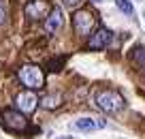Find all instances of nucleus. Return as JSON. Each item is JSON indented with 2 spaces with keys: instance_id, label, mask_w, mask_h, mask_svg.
<instances>
[{
  "instance_id": "nucleus-1",
  "label": "nucleus",
  "mask_w": 145,
  "mask_h": 139,
  "mask_svg": "<svg viewBox=\"0 0 145 139\" xmlns=\"http://www.w3.org/2000/svg\"><path fill=\"white\" fill-rule=\"evenodd\" d=\"M94 105L98 109H103L105 113H118L126 107V101L115 90H98L94 94Z\"/></svg>"
},
{
  "instance_id": "nucleus-2",
  "label": "nucleus",
  "mask_w": 145,
  "mask_h": 139,
  "mask_svg": "<svg viewBox=\"0 0 145 139\" xmlns=\"http://www.w3.org/2000/svg\"><path fill=\"white\" fill-rule=\"evenodd\" d=\"M17 77H19V81H22L28 90H39V88H43V84H45V75H43V71L39 67H34V64H26V67H22L19 73H17Z\"/></svg>"
},
{
  "instance_id": "nucleus-3",
  "label": "nucleus",
  "mask_w": 145,
  "mask_h": 139,
  "mask_svg": "<svg viewBox=\"0 0 145 139\" xmlns=\"http://www.w3.org/2000/svg\"><path fill=\"white\" fill-rule=\"evenodd\" d=\"M0 124L5 126V128L13 130V133H19V130H26L28 128V120L24 118V113L19 109H5V111L0 113Z\"/></svg>"
},
{
  "instance_id": "nucleus-4",
  "label": "nucleus",
  "mask_w": 145,
  "mask_h": 139,
  "mask_svg": "<svg viewBox=\"0 0 145 139\" xmlns=\"http://www.w3.org/2000/svg\"><path fill=\"white\" fill-rule=\"evenodd\" d=\"M94 22H96V17L90 9H81L72 15V28H75V32L79 36H90L92 28H94Z\"/></svg>"
},
{
  "instance_id": "nucleus-5",
  "label": "nucleus",
  "mask_w": 145,
  "mask_h": 139,
  "mask_svg": "<svg viewBox=\"0 0 145 139\" xmlns=\"http://www.w3.org/2000/svg\"><path fill=\"white\" fill-rule=\"evenodd\" d=\"M15 107L19 109L22 113H34L36 107H39V96L34 94V90H24L15 96Z\"/></svg>"
},
{
  "instance_id": "nucleus-6",
  "label": "nucleus",
  "mask_w": 145,
  "mask_h": 139,
  "mask_svg": "<svg viewBox=\"0 0 145 139\" xmlns=\"http://www.w3.org/2000/svg\"><path fill=\"white\" fill-rule=\"evenodd\" d=\"M54 7L49 5V0H30L26 5V17L30 19H43L51 13Z\"/></svg>"
},
{
  "instance_id": "nucleus-7",
  "label": "nucleus",
  "mask_w": 145,
  "mask_h": 139,
  "mask_svg": "<svg viewBox=\"0 0 145 139\" xmlns=\"http://www.w3.org/2000/svg\"><path fill=\"white\" fill-rule=\"evenodd\" d=\"M109 43H111V30H107V28L100 26V28H96V30L90 34L88 47H90L92 51H98V49H105Z\"/></svg>"
},
{
  "instance_id": "nucleus-8",
  "label": "nucleus",
  "mask_w": 145,
  "mask_h": 139,
  "mask_svg": "<svg viewBox=\"0 0 145 139\" xmlns=\"http://www.w3.org/2000/svg\"><path fill=\"white\" fill-rule=\"evenodd\" d=\"M62 24H64L62 9H60V7H54L51 13L45 17V32L47 34H54V32H58L60 28H62Z\"/></svg>"
},
{
  "instance_id": "nucleus-9",
  "label": "nucleus",
  "mask_w": 145,
  "mask_h": 139,
  "mask_svg": "<svg viewBox=\"0 0 145 139\" xmlns=\"http://www.w3.org/2000/svg\"><path fill=\"white\" fill-rule=\"evenodd\" d=\"M105 126H107L105 120H94V118H79V120H75V128L83 130V133H92V130L105 128Z\"/></svg>"
},
{
  "instance_id": "nucleus-10",
  "label": "nucleus",
  "mask_w": 145,
  "mask_h": 139,
  "mask_svg": "<svg viewBox=\"0 0 145 139\" xmlns=\"http://www.w3.org/2000/svg\"><path fill=\"white\" fill-rule=\"evenodd\" d=\"M60 103H62V96H60V94H49V96H45V99L41 101V105L45 109H56Z\"/></svg>"
},
{
  "instance_id": "nucleus-11",
  "label": "nucleus",
  "mask_w": 145,
  "mask_h": 139,
  "mask_svg": "<svg viewBox=\"0 0 145 139\" xmlns=\"http://www.w3.org/2000/svg\"><path fill=\"white\" fill-rule=\"evenodd\" d=\"M132 60H135L141 69H145V47H137V49H132Z\"/></svg>"
},
{
  "instance_id": "nucleus-12",
  "label": "nucleus",
  "mask_w": 145,
  "mask_h": 139,
  "mask_svg": "<svg viewBox=\"0 0 145 139\" xmlns=\"http://www.w3.org/2000/svg\"><path fill=\"white\" fill-rule=\"evenodd\" d=\"M115 7H118L122 13H126V15H132V13H135V7H132L130 0H115Z\"/></svg>"
},
{
  "instance_id": "nucleus-13",
  "label": "nucleus",
  "mask_w": 145,
  "mask_h": 139,
  "mask_svg": "<svg viewBox=\"0 0 145 139\" xmlns=\"http://www.w3.org/2000/svg\"><path fill=\"white\" fill-rule=\"evenodd\" d=\"M64 64V58H58V60H49V64H47V67H49V71H60V67H62Z\"/></svg>"
},
{
  "instance_id": "nucleus-14",
  "label": "nucleus",
  "mask_w": 145,
  "mask_h": 139,
  "mask_svg": "<svg viewBox=\"0 0 145 139\" xmlns=\"http://www.w3.org/2000/svg\"><path fill=\"white\" fill-rule=\"evenodd\" d=\"M7 22V2L5 0H0V26Z\"/></svg>"
},
{
  "instance_id": "nucleus-15",
  "label": "nucleus",
  "mask_w": 145,
  "mask_h": 139,
  "mask_svg": "<svg viewBox=\"0 0 145 139\" xmlns=\"http://www.w3.org/2000/svg\"><path fill=\"white\" fill-rule=\"evenodd\" d=\"M64 2V7H68V9H75V7H79L83 2V0H62Z\"/></svg>"
},
{
  "instance_id": "nucleus-16",
  "label": "nucleus",
  "mask_w": 145,
  "mask_h": 139,
  "mask_svg": "<svg viewBox=\"0 0 145 139\" xmlns=\"http://www.w3.org/2000/svg\"><path fill=\"white\" fill-rule=\"evenodd\" d=\"M92 2H100V0H92Z\"/></svg>"
}]
</instances>
